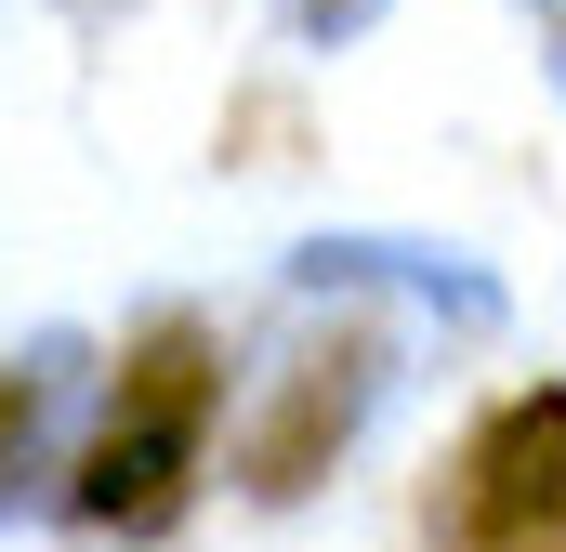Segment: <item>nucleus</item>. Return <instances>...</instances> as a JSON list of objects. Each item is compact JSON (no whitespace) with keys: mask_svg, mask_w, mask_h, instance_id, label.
Wrapping results in <instances>:
<instances>
[{"mask_svg":"<svg viewBox=\"0 0 566 552\" xmlns=\"http://www.w3.org/2000/svg\"><path fill=\"white\" fill-rule=\"evenodd\" d=\"M448 527L488 552H527L566 527V395H514V408L474 434V460H461V500H448Z\"/></svg>","mask_w":566,"mask_h":552,"instance_id":"obj_2","label":"nucleus"},{"mask_svg":"<svg viewBox=\"0 0 566 552\" xmlns=\"http://www.w3.org/2000/svg\"><path fill=\"white\" fill-rule=\"evenodd\" d=\"M290 276H303V289H356V276H382V289L448 302L461 329H501V276H474L461 251H434V237H303Z\"/></svg>","mask_w":566,"mask_h":552,"instance_id":"obj_4","label":"nucleus"},{"mask_svg":"<svg viewBox=\"0 0 566 552\" xmlns=\"http://www.w3.org/2000/svg\"><path fill=\"white\" fill-rule=\"evenodd\" d=\"M277 13L316 40V53H343V40H369V26H382V0H277Z\"/></svg>","mask_w":566,"mask_h":552,"instance_id":"obj_5","label":"nucleus"},{"mask_svg":"<svg viewBox=\"0 0 566 552\" xmlns=\"http://www.w3.org/2000/svg\"><path fill=\"white\" fill-rule=\"evenodd\" d=\"M198 434H211V342L171 316L119 369V408L93 434V460H80V513L93 527H171V500L198 474Z\"/></svg>","mask_w":566,"mask_h":552,"instance_id":"obj_1","label":"nucleus"},{"mask_svg":"<svg viewBox=\"0 0 566 552\" xmlns=\"http://www.w3.org/2000/svg\"><path fill=\"white\" fill-rule=\"evenodd\" d=\"M382 395V342L369 329H343L329 355H290L277 408L251 421V500H290V487H316V460L356 434V408Z\"/></svg>","mask_w":566,"mask_h":552,"instance_id":"obj_3","label":"nucleus"},{"mask_svg":"<svg viewBox=\"0 0 566 552\" xmlns=\"http://www.w3.org/2000/svg\"><path fill=\"white\" fill-rule=\"evenodd\" d=\"M541 66H554V93H566V0L541 13Z\"/></svg>","mask_w":566,"mask_h":552,"instance_id":"obj_6","label":"nucleus"}]
</instances>
